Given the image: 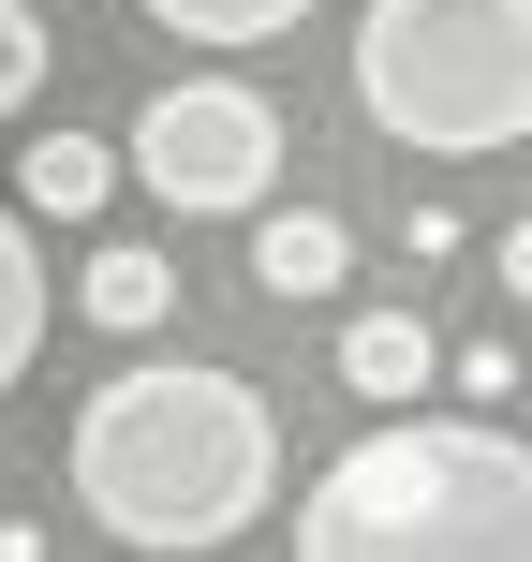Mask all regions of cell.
Listing matches in <instances>:
<instances>
[{"label":"cell","mask_w":532,"mask_h":562,"mask_svg":"<svg viewBox=\"0 0 532 562\" xmlns=\"http://www.w3.org/2000/svg\"><path fill=\"white\" fill-rule=\"evenodd\" d=\"M252 281L281 311L340 296V281H355V223H340V207H252Z\"/></svg>","instance_id":"cell-5"},{"label":"cell","mask_w":532,"mask_h":562,"mask_svg":"<svg viewBox=\"0 0 532 562\" xmlns=\"http://www.w3.org/2000/svg\"><path fill=\"white\" fill-rule=\"evenodd\" d=\"M104 193H118V148L104 134H30L15 148V207H30V223H104Z\"/></svg>","instance_id":"cell-8"},{"label":"cell","mask_w":532,"mask_h":562,"mask_svg":"<svg viewBox=\"0 0 532 562\" xmlns=\"http://www.w3.org/2000/svg\"><path fill=\"white\" fill-rule=\"evenodd\" d=\"M118 164H134L178 223H252L267 178H281V104L252 75H163L134 104V148H118Z\"/></svg>","instance_id":"cell-4"},{"label":"cell","mask_w":532,"mask_h":562,"mask_svg":"<svg viewBox=\"0 0 532 562\" xmlns=\"http://www.w3.org/2000/svg\"><path fill=\"white\" fill-rule=\"evenodd\" d=\"M45 252H30V223H15V207H0V400H15L30 385V356H45Z\"/></svg>","instance_id":"cell-9"},{"label":"cell","mask_w":532,"mask_h":562,"mask_svg":"<svg viewBox=\"0 0 532 562\" xmlns=\"http://www.w3.org/2000/svg\"><path fill=\"white\" fill-rule=\"evenodd\" d=\"M59 474H75V504L104 518L118 548L223 562L281 504V415H267L252 370H223V356H134V370H104V385L75 400Z\"/></svg>","instance_id":"cell-1"},{"label":"cell","mask_w":532,"mask_h":562,"mask_svg":"<svg viewBox=\"0 0 532 562\" xmlns=\"http://www.w3.org/2000/svg\"><path fill=\"white\" fill-rule=\"evenodd\" d=\"M459 370V400H518V356H503V340H474V356H444Z\"/></svg>","instance_id":"cell-12"},{"label":"cell","mask_w":532,"mask_h":562,"mask_svg":"<svg viewBox=\"0 0 532 562\" xmlns=\"http://www.w3.org/2000/svg\"><path fill=\"white\" fill-rule=\"evenodd\" d=\"M488 267H503V296L532 311V223H503V237H488Z\"/></svg>","instance_id":"cell-13"},{"label":"cell","mask_w":532,"mask_h":562,"mask_svg":"<svg viewBox=\"0 0 532 562\" xmlns=\"http://www.w3.org/2000/svg\"><path fill=\"white\" fill-rule=\"evenodd\" d=\"M355 119L415 164L532 134V0H355Z\"/></svg>","instance_id":"cell-3"},{"label":"cell","mask_w":532,"mask_h":562,"mask_svg":"<svg viewBox=\"0 0 532 562\" xmlns=\"http://www.w3.org/2000/svg\"><path fill=\"white\" fill-rule=\"evenodd\" d=\"M296 562H532V445L488 415H370L296 488Z\"/></svg>","instance_id":"cell-2"},{"label":"cell","mask_w":532,"mask_h":562,"mask_svg":"<svg viewBox=\"0 0 532 562\" xmlns=\"http://www.w3.org/2000/svg\"><path fill=\"white\" fill-rule=\"evenodd\" d=\"M340 385L385 400V415H415V400L444 385V340H429L415 311H355V326H340Z\"/></svg>","instance_id":"cell-7"},{"label":"cell","mask_w":532,"mask_h":562,"mask_svg":"<svg viewBox=\"0 0 532 562\" xmlns=\"http://www.w3.org/2000/svg\"><path fill=\"white\" fill-rule=\"evenodd\" d=\"M45 59H59V45H45V15H30V0H0V119L45 89Z\"/></svg>","instance_id":"cell-11"},{"label":"cell","mask_w":532,"mask_h":562,"mask_svg":"<svg viewBox=\"0 0 532 562\" xmlns=\"http://www.w3.org/2000/svg\"><path fill=\"white\" fill-rule=\"evenodd\" d=\"M75 311L104 340H163V311H178V252H148V237H104V252L75 267Z\"/></svg>","instance_id":"cell-6"},{"label":"cell","mask_w":532,"mask_h":562,"mask_svg":"<svg viewBox=\"0 0 532 562\" xmlns=\"http://www.w3.org/2000/svg\"><path fill=\"white\" fill-rule=\"evenodd\" d=\"M134 15H148V30H178V45H281L310 0H134Z\"/></svg>","instance_id":"cell-10"}]
</instances>
